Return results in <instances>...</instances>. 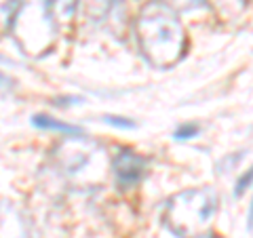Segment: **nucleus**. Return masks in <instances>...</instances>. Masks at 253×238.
I'll return each instance as SVG.
<instances>
[{"instance_id":"3","label":"nucleus","mask_w":253,"mask_h":238,"mask_svg":"<svg viewBox=\"0 0 253 238\" xmlns=\"http://www.w3.org/2000/svg\"><path fill=\"white\" fill-rule=\"evenodd\" d=\"M59 171L76 188H95L104 184L110 171V160L99 144L78 137L63 139L55 150Z\"/></svg>"},{"instance_id":"11","label":"nucleus","mask_w":253,"mask_h":238,"mask_svg":"<svg viewBox=\"0 0 253 238\" xmlns=\"http://www.w3.org/2000/svg\"><path fill=\"white\" fill-rule=\"evenodd\" d=\"M104 120L108 124H112V126H118V129H135V122L129 120V118H123V116H106Z\"/></svg>"},{"instance_id":"8","label":"nucleus","mask_w":253,"mask_h":238,"mask_svg":"<svg viewBox=\"0 0 253 238\" xmlns=\"http://www.w3.org/2000/svg\"><path fill=\"white\" fill-rule=\"evenodd\" d=\"M221 19H236L245 11V0H211Z\"/></svg>"},{"instance_id":"15","label":"nucleus","mask_w":253,"mask_h":238,"mask_svg":"<svg viewBox=\"0 0 253 238\" xmlns=\"http://www.w3.org/2000/svg\"><path fill=\"white\" fill-rule=\"evenodd\" d=\"M9 84H11V80H9V76L0 74V89H9Z\"/></svg>"},{"instance_id":"10","label":"nucleus","mask_w":253,"mask_h":238,"mask_svg":"<svg viewBox=\"0 0 253 238\" xmlns=\"http://www.w3.org/2000/svg\"><path fill=\"white\" fill-rule=\"evenodd\" d=\"M21 0H0V28H9Z\"/></svg>"},{"instance_id":"4","label":"nucleus","mask_w":253,"mask_h":238,"mask_svg":"<svg viewBox=\"0 0 253 238\" xmlns=\"http://www.w3.org/2000/svg\"><path fill=\"white\" fill-rule=\"evenodd\" d=\"M9 28L17 44L30 55L46 53L57 36L49 0H21Z\"/></svg>"},{"instance_id":"9","label":"nucleus","mask_w":253,"mask_h":238,"mask_svg":"<svg viewBox=\"0 0 253 238\" xmlns=\"http://www.w3.org/2000/svg\"><path fill=\"white\" fill-rule=\"evenodd\" d=\"M49 4L53 15L59 19H68L76 9V0H49Z\"/></svg>"},{"instance_id":"6","label":"nucleus","mask_w":253,"mask_h":238,"mask_svg":"<svg viewBox=\"0 0 253 238\" xmlns=\"http://www.w3.org/2000/svg\"><path fill=\"white\" fill-rule=\"evenodd\" d=\"M0 238H30L26 221L11 202H0Z\"/></svg>"},{"instance_id":"7","label":"nucleus","mask_w":253,"mask_h":238,"mask_svg":"<svg viewBox=\"0 0 253 238\" xmlns=\"http://www.w3.org/2000/svg\"><path fill=\"white\" fill-rule=\"evenodd\" d=\"M32 124L38 126V129H44V131H57L61 135H68V137H78V135H83L81 126L61 122V120H57V118H51L46 114H34L32 116Z\"/></svg>"},{"instance_id":"13","label":"nucleus","mask_w":253,"mask_h":238,"mask_svg":"<svg viewBox=\"0 0 253 238\" xmlns=\"http://www.w3.org/2000/svg\"><path fill=\"white\" fill-rule=\"evenodd\" d=\"M165 4H169L173 11L175 9H190V6H196L199 2H203V0H163Z\"/></svg>"},{"instance_id":"5","label":"nucleus","mask_w":253,"mask_h":238,"mask_svg":"<svg viewBox=\"0 0 253 238\" xmlns=\"http://www.w3.org/2000/svg\"><path fill=\"white\" fill-rule=\"evenodd\" d=\"M148 162L139 154L131 152V150H123L118 156L110 162V171L116 179V184L121 188H133L137 186L141 179L146 177Z\"/></svg>"},{"instance_id":"2","label":"nucleus","mask_w":253,"mask_h":238,"mask_svg":"<svg viewBox=\"0 0 253 238\" xmlns=\"http://www.w3.org/2000/svg\"><path fill=\"white\" fill-rule=\"evenodd\" d=\"M217 194L211 188L186 190L165 207V224L179 238H207L217 215Z\"/></svg>"},{"instance_id":"12","label":"nucleus","mask_w":253,"mask_h":238,"mask_svg":"<svg viewBox=\"0 0 253 238\" xmlns=\"http://www.w3.org/2000/svg\"><path fill=\"white\" fill-rule=\"evenodd\" d=\"M199 133V126L196 124H181L179 129L175 131V139H190Z\"/></svg>"},{"instance_id":"1","label":"nucleus","mask_w":253,"mask_h":238,"mask_svg":"<svg viewBox=\"0 0 253 238\" xmlns=\"http://www.w3.org/2000/svg\"><path fill=\"white\" fill-rule=\"evenodd\" d=\"M137 38L144 57L154 68H171L186 51V32L177 13L169 4L154 0L146 4L137 19Z\"/></svg>"},{"instance_id":"14","label":"nucleus","mask_w":253,"mask_h":238,"mask_svg":"<svg viewBox=\"0 0 253 238\" xmlns=\"http://www.w3.org/2000/svg\"><path fill=\"white\" fill-rule=\"evenodd\" d=\"M249 184H251V171H247V173H245V175L239 179V184H236L234 194H236V196H241V194L245 192V190L249 188Z\"/></svg>"},{"instance_id":"16","label":"nucleus","mask_w":253,"mask_h":238,"mask_svg":"<svg viewBox=\"0 0 253 238\" xmlns=\"http://www.w3.org/2000/svg\"><path fill=\"white\" fill-rule=\"evenodd\" d=\"M251 217H253V213H251V207H249V213H247V230H251Z\"/></svg>"}]
</instances>
